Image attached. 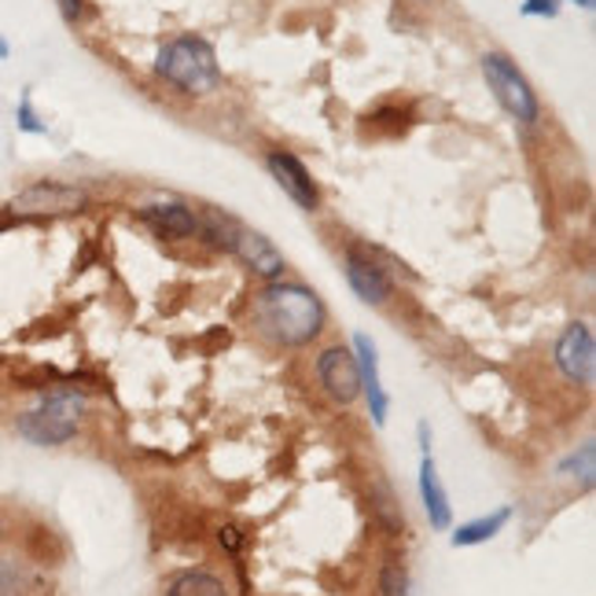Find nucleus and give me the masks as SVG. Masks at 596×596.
Listing matches in <instances>:
<instances>
[{
  "label": "nucleus",
  "mask_w": 596,
  "mask_h": 596,
  "mask_svg": "<svg viewBox=\"0 0 596 596\" xmlns=\"http://www.w3.org/2000/svg\"><path fill=\"white\" fill-rule=\"evenodd\" d=\"M250 320H255L258 336H266L277 347L298 350L325 331V302L302 284L269 280L250 302Z\"/></svg>",
  "instance_id": "obj_1"
},
{
  "label": "nucleus",
  "mask_w": 596,
  "mask_h": 596,
  "mask_svg": "<svg viewBox=\"0 0 596 596\" xmlns=\"http://www.w3.org/2000/svg\"><path fill=\"white\" fill-rule=\"evenodd\" d=\"M155 74L170 81L173 89L188 92V97H207L221 86V67L213 56L210 41L196 38V33H181V38L166 41L159 56H155Z\"/></svg>",
  "instance_id": "obj_2"
},
{
  "label": "nucleus",
  "mask_w": 596,
  "mask_h": 596,
  "mask_svg": "<svg viewBox=\"0 0 596 596\" xmlns=\"http://www.w3.org/2000/svg\"><path fill=\"white\" fill-rule=\"evenodd\" d=\"M81 424V398L70 390L44 398L38 409L19 416V435L33 446H63L78 435Z\"/></svg>",
  "instance_id": "obj_3"
},
{
  "label": "nucleus",
  "mask_w": 596,
  "mask_h": 596,
  "mask_svg": "<svg viewBox=\"0 0 596 596\" xmlns=\"http://www.w3.org/2000/svg\"><path fill=\"white\" fill-rule=\"evenodd\" d=\"M483 78L490 92L497 97V103L505 107V111L516 118L523 126H534L538 122V97H534L530 81L519 74V67L511 63L505 52H486L483 56Z\"/></svg>",
  "instance_id": "obj_4"
},
{
  "label": "nucleus",
  "mask_w": 596,
  "mask_h": 596,
  "mask_svg": "<svg viewBox=\"0 0 596 596\" xmlns=\"http://www.w3.org/2000/svg\"><path fill=\"white\" fill-rule=\"evenodd\" d=\"M556 368L567 384L575 387H593L596 379V339L586 320H575V325L564 328V336L556 342Z\"/></svg>",
  "instance_id": "obj_5"
},
{
  "label": "nucleus",
  "mask_w": 596,
  "mask_h": 596,
  "mask_svg": "<svg viewBox=\"0 0 596 596\" xmlns=\"http://www.w3.org/2000/svg\"><path fill=\"white\" fill-rule=\"evenodd\" d=\"M89 196L74 185L63 181H38L11 199V210L27 213V218H49V213H78L86 210Z\"/></svg>",
  "instance_id": "obj_6"
},
{
  "label": "nucleus",
  "mask_w": 596,
  "mask_h": 596,
  "mask_svg": "<svg viewBox=\"0 0 596 596\" xmlns=\"http://www.w3.org/2000/svg\"><path fill=\"white\" fill-rule=\"evenodd\" d=\"M317 379L325 395L339 405H350L361 395V368H357V357L347 347H328L317 357Z\"/></svg>",
  "instance_id": "obj_7"
},
{
  "label": "nucleus",
  "mask_w": 596,
  "mask_h": 596,
  "mask_svg": "<svg viewBox=\"0 0 596 596\" xmlns=\"http://www.w3.org/2000/svg\"><path fill=\"white\" fill-rule=\"evenodd\" d=\"M266 170L272 173V181L284 188L295 207L302 210H317L320 207V188L314 181V173L306 170V162L291 151H269L266 155Z\"/></svg>",
  "instance_id": "obj_8"
},
{
  "label": "nucleus",
  "mask_w": 596,
  "mask_h": 596,
  "mask_svg": "<svg viewBox=\"0 0 596 596\" xmlns=\"http://www.w3.org/2000/svg\"><path fill=\"white\" fill-rule=\"evenodd\" d=\"M354 357H357V368H361V395L368 398V413H372V424L384 427L387 424L390 398H387V390H384V379H379L376 342L368 339V336H354Z\"/></svg>",
  "instance_id": "obj_9"
},
{
  "label": "nucleus",
  "mask_w": 596,
  "mask_h": 596,
  "mask_svg": "<svg viewBox=\"0 0 596 596\" xmlns=\"http://www.w3.org/2000/svg\"><path fill=\"white\" fill-rule=\"evenodd\" d=\"M232 255L244 261L247 269H255L258 277H266V280H280L284 277V255L277 247H272V240H266L261 232H250V229H236L232 236Z\"/></svg>",
  "instance_id": "obj_10"
},
{
  "label": "nucleus",
  "mask_w": 596,
  "mask_h": 596,
  "mask_svg": "<svg viewBox=\"0 0 596 596\" xmlns=\"http://www.w3.org/2000/svg\"><path fill=\"white\" fill-rule=\"evenodd\" d=\"M342 266H347V284L350 291L361 298L368 306H384L390 298V277L384 269L376 266L372 258H365L361 250H347V258H342Z\"/></svg>",
  "instance_id": "obj_11"
},
{
  "label": "nucleus",
  "mask_w": 596,
  "mask_h": 596,
  "mask_svg": "<svg viewBox=\"0 0 596 596\" xmlns=\"http://www.w3.org/2000/svg\"><path fill=\"white\" fill-rule=\"evenodd\" d=\"M140 221L155 236H162V240H185V236H192L199 229V218L185 202H155V207L140 210Z\"/></svg>",
  "instance_id": "obj_12"
},
{
  "label": "nucleus",
  "mask_w": 596,
  "mask_h": 596,
  "mask_svg": "<svg viewBox=\"0 0 596 596\" xmlns=\"http://www.w3.org/2000/svg\"><path fill=\"white\" fill-rule=\"evenodd\" d=\"M420 500H424V511H427V519H431V527L435 530H449L453 508H449L446 486H443V479H438V468H435L431 453H424V460H420Z\"/></svg>",
  "instance_id": "obj_13"
},
{
  "label": "nucleus",
  "mask_w": 596,
  "mask_h": 596,
  "mask_svg": "<svg viewBox=\"0 0 596 596\" xmlns=\"http://www.w3.org/2000/svg\"><path fill=\"white\" fill-rule=\"evenodd\" d=\"M508 519H511V508H497L494 516L464 523V527H457V534H453V548H471V545H483V542L497 538Z\"/></svg>",
  "instance_id": "obj_14"
},
{
  "label": "nucleus",
  "mask_w": 596,
  "mask_h": 596,
  "mask_svg": "<svg viewBox=\"0 0 596 596\" xmlns=\"http://www.w3.org/2000/svg\"><path fill=\"white\" fill-rule=\"evenodd\" d=\"M166 596H229L221 578H213L210 570H181L170 586H166Z\"/></svg>",
  "instance_id": "obj_15"
},
{
  "label": "nucleus",
  "mask_w": 596,
  "mask_h": 596,
  "mask_svg": "<svg viewBox=\"0 0 596 596\" xmlns=\"http://www.w3.org/2000/svg\"><path fill=\"white\" fill-rule=\"evenodd\" d=\"M379 593L384 596H413V578H409V570H405V564L387 559L384 570H379Z\"/></svg>",
  "instance_id": "obj_16"
},
{
  "label": "nucleus",
  "mask_w": 596,
  "mask_h": 596,
  "mask_svg": "<svg viewBox=\"0 0 596 596\" xmlns=\"http://www.w3.org/2000/svg\"><path fill=\"white\" fill-rule=\"evenodd\" d=\"M564 468H567V471H578V475H582V486L589 490V486H593V475H596V446L586 443V446H582V453H575V457H570ZM578 475H575V479H578Z\"/></svg>",
  "instance_id": "obj_17"
},
{
  "label": "nucleus",
  "mask_w": 596,
  "mask_h": 596,
  "mask_svg": "<svg viewBox=\"0 0 596 596\" xmlns=\"http://www.w3.org/2000/svg\"><path fill=\"white\" fill-rule=\"evenodd\" d=\"M559 4H564V0H523L519 11L527 19H556L559 16Z\"/></svg>",
  "instance_id": "obj_18"
},
{
  "label": "nucleus",
  "mask_w": 596,
  "mask_h": 596,
  "mask_svg": "<svg viewBox=\"0 0 596 596\" xmlns=\"http://www.w3.org/2000/svg\"><path fill=\"white\" fill-rule=\"evenodd\" d=\"M16 118H19V129H22V133H44V122L38 118V111H33L30 97H22V100H19Z\"/></svg>",
  "instance_id": "obj_19"
},
{
  "label": "nucleus",
  "mask_w": 596,
  "mask_h": 596,
  "mask_svg": "<svg viewBox=\"0 0 596 596\" xmlns=\"http://www.w3.org/2000/svg\"><path fill=\"white\" fill-rule=\"evenodd\" d=\"M56 4H59V16L67 22H78L81 11H86V0H56Z\"/></svg>",
  "instance_id": "obj_20"
},
{
  "label": "nucleus",
  "mask_w": 596,
  "mask_h": 596,
  "mask_svg": "<svg viewBox=\"0 0 596 596\" xmlns=\"http://www.w3.org/2000/svg\"><path fill=\"white\" fill-rule=\"evenodd\" d=\"M218 542L225 545V548H229V553H240V530H236V527H221L218 530Z\"/></svg>",
  "instance_id": "obj_21"
},
{
  "label": "nucleus",
  "mask_w": 596,
  "mask_h": 596,
  "mask_svg": "<svg viewBox=\"0 0 596 596\" xmlns=\"http://www.w3.org/2000/svg\"><path fill=\"white\" fill-rule=\"evenodd\" d=\"M8 52H11V49H8V41L0 38V59H8Z\"/></svg>",
  "instance_id": "obj_22"
},
{
  "label": "nucleus",
  "mask_w": 596,
  "mask_h": 596,
  "mask_svg": "<svg viewBox=\"0 0 596 596\" xmlns=\"http://www.w3.org/2000/svg\"><path fill=\"white\" fill-rule=\"evenodd\" d=\"M570 4H578V8H593V0H570Z\"/></svg>",
  "instance_id": "obj_23"
}]
</instances>
